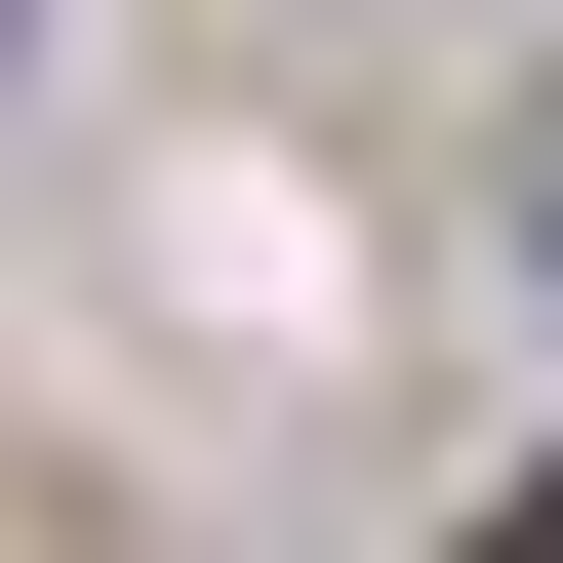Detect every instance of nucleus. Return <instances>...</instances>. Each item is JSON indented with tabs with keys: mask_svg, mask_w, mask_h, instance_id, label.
<instances>
[{
	"mask_svg": "<svg viewBox=\"0 0 563 563\" xmlns=\"http://www.w3.org/2000/svg\"><path fill=\"white\" fill-rule=\"evenodd\" d=\"M483 563H563V483H523V523H483Z\"/></svg>",
	"mask_w": 563,
	"mask_h": 563,
	"instance_id": "1",
	"label": "nucleus"
}]
</instances>
